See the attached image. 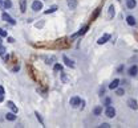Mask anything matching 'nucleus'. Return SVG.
Returning a JSON list of instances; mask_svg holds the SVG:
<instances>
[{
    "mask_svg": "<svg viewBox=\"0 0 138 128\" xmlns=\"http://www.w3.org/2000/svg\"><path fill=\"white\" fill-rule=\"evenodd\" d=\"M100 11H101V8H97V9L94 11V13L92 15V17H90V20H92V21H93V20H96V17H97L98 15H100Z\"/></svg>",
    "mask_w": 138,
    "mask_h": 128,
    "instance_id": "21",
    "label": "nucleus"
},
{
    "mask_svg": "<svg viewBox=\"0 0 138 128\" xmlns=\"http://www.w3.org/2000/svg\"><path fill=\"white\" fill-rule=\"evenodd\" d=\"M80 104H81V110H84V104H85V100H81V102H80Z\"/></svg>",
    "mask_w": 138,
    "mask_h": 128,
    "instance_id": "34",
    "label": "nucleus"
},
{
    "mask_svg": "<svg viewBox=\"0 0 138 128\" xmlns=\"http://www.w3.org/2000/svg\"><path fill=\"white\" fill-rule=\"evenodd\" d=\"M5 119L9 120V122H13V120H16V115H15V112H8L5 115Z\"/></svg>",
    "mask_w": 138,
    "mask_h": 128,
    "instance_id": "15",
    "label": "nucleus"
},
{
    "mask_svg": "<svg viewBox=\"0 0 138 128\" xmlns=\"http://www.w3.org/2000/svg\"><path fill=\"white\" fill-rule=\"evenodd\" d=\"M55 62H56V57H55V56L45 57V64H47V65H53Z\"/></svg>",
    "mask_w": 138,
    "mask_h": 128,
    "instance_id": "13",
    "label": "nucleus"
},
{
    "mask_svg": "<svg viewBox=\"0 0 138 128\" xmlns=\"http://www.w3.org/2000/svg\"><path fill=\"white\" fill-rule=\"evenodd\" d=\"M110 103H112V100H110V98H106V99H105V106H109Z\"/></svg>",
    "mask_w": 138,
    "mask_h": 128,
    "instance_id": "29",
    "label": "nucleus"
},
{
    "mask_svg": "<svg viewBox=\"0 0 138 128\" xmlns=\"http://www.w3.org/2000/svg\"><path fill=\"white\" fill-rule=\"evenodd\" d=\"M55 71H63V66L60 64H56L55 65Z\"/></svg>",
    "mask_w": 138,
    "mask_h": 128,
    "instance_id": "25",
    "label": "nucleus"
},
{
    "mask_svg": "<svg viewBox=\"0 0 138 128\" xmlns=\"http://www.w3.org/2000/svg\"><path fill=\"white\" fill-rule=\"evenodd\" d=\"M136 5H137L136 0H126V7H128V8L133 9V8H136Z\"/></svg>",
    "mask_w": 138,
    "mask_h": 128,
    "instance_id": "11",
    "label": "nucleus"
},
{
    "mask_svg": "<svg viewBox=\"0 0 138 128\" xmlns=\"http://www.w3.org/2000/svg\"><path fill=\"white\" fill-rule=\"evenodd\" d=\"M118 85H120V79H113V82L109 85V88L110 90H116L118 87Z\"/></svg>",
    "mask_w": 138,
    "mask_h": 128,
    "instance_id": "12",
    "label": "nucleus"
},
{
    "mask_svg": "<svg viewBox=\"0 0 138 128\" xmlns=\"http://www.w3.org/2000/svg\"><path fill=\"white\" fill-rule=\"evenodd\" d=\"M4 53H5V48H4V46L0 45V56H3Z\"/></svg>",
    "mask_w": 138,
    "mask_h": 128,
    "instance_id": "28",
    "label": "nucleus"
},
{
    "mask_svg": "<svg viewBox=\"0 0 138 128\" xmlns=\"http://www.w3.org/2000/svg\"><path fill=\"white\" fill-rule=\"evenodd\" d=\"M67 4H68V7H69V9H76L77 8V0H67Z\"/></svg>",
    "mask_w": 138,
    "mask_h": 128,
    "instance_id": "6",
    "label": "nucleus"
},
{
    "mask_svg": "<svg viewBox=\"0 0 138 128\" xmlns=\"http://www.w3.org/2000/svg\"><path fill=\"white\" fill-rule=\"evenodd\" d=\"M63 60H64V62H65V65H67L68 67H72L73 69L74 67V62L70 60V58H68L67 56H63Z\"/></svg>",
    "mask_w": 138,
    "mask_h": 128,
    "instance_id": "7",
    "label": "nucleus"
},
{
    "mask_svg": "<svg viewBox=\"0 0 138 128\" xmlns=\"http://www.w3.org/2000/svg\"><path fill=\"white\" fill-rule=\"evenodd\" d=\"M56 11H57V5H52L49 9H47V11H45V13H47V15H49V13H53V12H56Z\"/></svg>",
    "mask_w": 138,
    "mask_h": 128,
    "instance_id": "20",
    "label": "nucleus"
},
{
    "mask_svg": "<svg viewBox=\"0 0 138 128\" xmlns=\"http://www.w3.org/2000/svg\"><path fill=\"white\" fill-rule=\"evenodd\" d=\"M32 9L34 11V12H39L40 9H43V3L39 1V0L33 1V3H32Z\"/></svg>",
    "mask_w": 138,
    "mask_h": 128,
    "instance_id": "3",
    "label": "nucleus"
},
{
    "mask_svg": "<svg viewBox=\"0 0 138 128\" xmlns=\"http://www.w3.org/2000/svg\"><path fill=\"white\" fill-rule=\"evenodd\" d=\"M1 41H3V40H1V37H0V45H1Z\"/></svg>",
    "mask_w": 138,
    "mask_h": 128,
    "instance_id": "37",
    "label": "nucleus"
},
{
    "mask_svg": "<svg viewBox=\"0 0 138 128\" xmlns=\"http://www.w3.org/2000/svg\"><path fill=\"white\" fill-rule=\"evenodd\" d=\"M1 19H3V20H4V21L9 22L11 25H16V21H15V20H13V19H12V17L9 16L8 13H5V12H4V13L1 15Z\"/></svg>",
    "mask_w": 138,
    "mask_h": 128,
    "instance_id": "2",
    "label": "nucleus"
},
{
    "mask_svg": "<svg viewBox=\"0 0 138 128\" xmlns=\"http://www.w3.org/2000/svg\"><path fill=\"white\" fill-rule=\"evenodd\" d=\"M105 115L108 116V118H114V116H116V110H114L112 106H108V108H106V111H105Z\"/></svg>",
    "mask_w": 138,
    "mask_h": 128,
    "instance_id": "4",
    "label": "nucleus"
},
{
    "mask_svg": "<svg viewBox=\"0 0 138 128\" xmlns=\"http://www.w3.org/2000/svg\"><path fill=\"white\" fill-rule=\"evenodd\" d=\"M128 106L132 108V110H134L136 111L137 108H138V104H137V100L136 99H133V98H130L129 100H128Z\"/></svg>",
    "mask_w": 138,
    "mask_h": 128,
    "instance_id": "5",
    "label": "nucleus"
},
{
    "mask_svg": "<svg viewBox=\"0 0 138 128\" xmlns=\"http://www.w3.org/2000/svg\"><path fill=\"white\" fill-rule=\"evenodd\" d=\"M3 8H4V1L0 0V9H3Z\"/></svg>",
    "mask_w": 138,
    "mask_h": 128,
    "instance_id": "32",
    "label": "nucleus"
},
{
    "mask_svg": "<svg viewBox=\"0 0 138 128\" xmlns=\"http://www.w3.org/2000/svg\"><path fill=\"white\" fill-rule=\"evenodd\" d=\"M114 15H116V8H114V5H110L109 7V19H112Z\"/></svg>",
    "mask_w": 138,
    "mask_h": 128,
    "instance_id": "19",
    "label": "nucleus"
},
{
    "mask_svg": "<svg viewBox=\"0 0 138 128\" xmlns=\"http://www.w3.org/2000/svg\"><path fill=\"white\" fill-rule=\"evenodd\" d=\"M98 127H100V128H109V127H110V124H108V123H101Z\"/></svg>",
    "mask_w": 138,
    "mask_h": 128,
    "instance_id": "27",
    "label": "nucleus"
},
{
    "mask_svg": "<svg viewBox=\"0 0 138 128\" xmlns=\"http://www.w3.org/2000/svg\"><path fill=\"white\" fill-rule=\"evenodd\" d=\"M116 94L118 95V96H122L125 94V91H124V88H116Z\"/></svg>",
    "mask_w": 138,
    "mask_h": 128,
    "instance_id": "22",
    "label": "nucleus"
},
{
    "mask_svg": "<svg viewBox=\"0 0 138 128\" xmlns=\"http://www.w3.org/2000/svg\"><path fill=\"white\" fill-rule=\"evenodd\" d=\"M8 41L11 42V44H12V42H15V40H13V38H12V37H8Z\"/></svg>",
    "mask_w": 138,
    "mask_h": 128,
    "instance_id": "35",
    "label": "nucleus"
},
{
    "mask_svg": "<svg viewBox=\"0 0 138 128\" xmlns=\"http://www.w3.org/2000/svg\"><path fill=\"white\" fill-rule=\"evenodd\" d=\"M3 99H4V95H0V103L3 102Z\"/></svg>",
    "mask_w": 138,
    "mask_h": 128,
    "instance_id": "36",
    "label": "nucleus"
},
{
    "mask_svg": "<svg viewBox=\"0 0 138 128\" xmlns=\"http://www.w3.org/2000/svg\"><path fill=\"white\" fill-rule=\"evenodd\" d=\"M88 28H89V26L88 25H85V26H82L81 29H80V32H77V33H74L73 36H72V38H76V37H78V36H82V34H85V32L88 30Z\"/></svg>",
    "mask_w": 138,
    "mask_h": 128,
    "instance_id": "8",
    "label": "nucleus"
},
{
    "mask_svg": "<svg viewBox=\"0 0 138 128\" xmlns=\"http://www.w3.org/2000/svg\"><path fill=\"white\" fill-rule=\"evenodd\" d=\"M5 94V91H4V87L3 86H0V95H4Z\"/></svg>",
    "mask_w": 138,
    "mask_h": 128,
    "instance_id": "30",
    "label": "nucleus"
},
{
    "mask_svg": "<svg viewBox=\"0 0 138 128\" xmlns=\"http://www.w3.org/2000/svg\"><path fill=\"white\" fill-rule=\"evenodd\" d=\"M11 7H12L11 0H5V1H4V8H11Z\"/></svg>",
    "mask_w": 138,
    "mask_h": 128,
    "instance_id": "23",
    "label": "nucleus"
},
{
    "mask_svg": "<svg viewBox=\"0 0 138 128\" xmlns=\"http://www.w3.org/2000/svg\"><path fill=\"white\" fill-rule=\"evenodd\" d=\"M126 22H128V24L129 25H136V19H134L133 16H128V17H126Z\"/></svg>",
    "mask_w": 138,
    "mask_h": 128,
    "instance_id": "18",
    "label": "nucleus"
},
{
    "mask_svg": "<svg viewBox=\"0 0 138 128\" xmlns=\"http://www.w3.org/2000/svg\"><path fill=\"white\" fill-rule=\"evenodd\" d=\"M101 112H102V106H97V107H94V110H93V115L98 116V115H101Z\"/></svg>",
    "mask_w": 138,
    "mask_h": 128,
    "instance_id": "17",
    "label": "nucleus"
},
{
    "mask_svg": "<svg viewBox=\"0 0 138 128\" xmlns=\"http://www.w3.org/2000/svg\"><path fill=\"white\" fill-rule=\"evenodd\" d=\"M110 37H112V36H110L109 33H105L102 37H100L98 40H97V44H98V45H104L105 42H108V41L110 40Z\"/></svg>",
    "mask_w": 138,
    "mask_h": 128,
    "instance_id": "1",
    "label": "nucleus"
},
{
    "mask_svg": "<svg viewBox=\"0 0 138 128\" xmlns=\"http://www.w3.org/2000/svg\"><path fill=\"white\" fill-rule=\"evenodd\" d=\"M63 81H64V82H68V77L65 74H63Z\"/></svg>",
    "mask_w": 138,
    "mask_h": 128,
    "instance_id": "33",
    "label": "nucleus"
},
{
    "mask_svg": "<svg viewBox=\"0 0 138 128\" xmlns=\"http://www.w3.org/2000/svg\"><path fill=\"white\" fill-rule=\"evenodd\" d=\"M80 102H81V99H80L78 96H73V98L70 99V106L72 107H78Z\"/></svg>",
    "mask_w": 138,
    "mask_h": 128,
    "instance_id": "9",
    "label": "nucleus"
},
{
    "mask_svg": "<svg viewBox=\"0 0 138 128\" xmlns=\"http://www.w3.org/2000/svg\"><path fill=\"white\" fill-rule=\"evenodd\" d=\"M7 36H8L7 30H4V29H1V28H0V37H7Z\"/></svg>",
    "mask_w": 138,
    "mask_h": 128,
    "instance_id": "24",
    "label": "nucleus"
},
{
    "mask_svg": "<svg viewBox=\"0 0 138 128\" xmlns=\"http://www.w3.org/2000/svg\"><path fill=\"white\" fill-rule=\"evenodd\" d=\"M138 74V66H136V65H134V66H132L129 69V75H132V77H136Z\"/></svg>",
    "mask_w": 138,
    "mask_h": 128,
    "instance_id": "10",
    "label": "nucleus"
},
{
    "mask_svg": "<svg viewBox=\"0 0 138 128\" xmlns=\"http://www.w3.org/2000/svg\"><path fill=\"white\" fill-rule=\"evenodd\" d=\"M20 11L23 13L27 11V0H20Z\"/></svg>",
    "mask_w": 138,
    "mask_h": 128,
    "instance_id": "16",
    "label": "nucleus"
},
{
    "mask_svg": "<svg viewBox=\"0 0 138 128\" xmlns=\"http://www.w3.org/2000/svg\"><path fill=\"white\" fill-rule=\"evenodd\" d=\"M36 118H37V120H39V122L44 126V120H43V118H41V115L39 114V112H36Z\"/></svg>",
    "mask_w": 138,
    "mask_h": 128,
    "instance_id": "26",
    "label": "nucleus"
},
{
    "mask_svg": "<svg viewBox=\"0 0 138 128\" xmlns=\"http://www.w3.org/2000/svg\"><path fill=\"white\" fill-rule=\"evenodd\" d=\"M104 92H105V87H101V90H100V95H104Z\"/></svg>",
    "mask_w": 138,
    "mask_h": 128,
    "instance_id": "31",
    "label": "nucleus"
},
{
    "mask_svg": "<svg viewBox=\"0 0 138 128\" xmlns=\"http://www.w3.org/2000/svg\"><path fill=\"white\" fill-rule=\"evenodd\" d=\"M7 106H8V107L11 108V110H12V111L15 112V114H17V107L15 106V103L12 102V100H8V102H7Z\"/></svg>",
    "mask_w": 138,
    "mask_h": 128,
    "instance_id": "14",
    "label": "nucleus"
}]
</instances>
